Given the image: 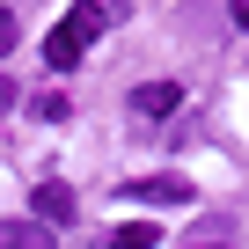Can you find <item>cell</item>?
Returning <instances> with one entry per match:
<instances>
[{"instance_id":"obj_10","label":"cell","mask_w":249,"mask_h":249,"mask_svg":"<svg viewBox=\"0 0 249 249\" xmlns=\"http://www.w3.org/2000/svg\"><path fill=\"white\" fill-rule=\"evenodd\" d=\"M227 15H234V30H249V0H227Z\"/></svg>"},{"instance_id":"obj_9","label":"cell","mask_w":249,"mask_h":249,"mask_svg":"<svg viewBox=\"0 0 249 249\" xmlns=\"http://www.w3.org/2000/svg\"><path fill=\"white\" fill-rule=\"evenodd\" d=\"M8 110H15V81L0 73V117H8Z\"/></svg>"},{"instance_id":"obj_3","label":"cell","mask_w":249,"mask_h":249,"mask_svg":"<svg viewBox=\"0 0 249 249\" xmlns=\"http://www.w3.org/2000/svg\"><path fill=\"white\" fill-rule=\"evenodd\" d=\"M176 103H183L176 81H140V88H132V117H169Z\"/></svg>"},{"instance_id":"obj_1","label":"cell","mask_w":249,"mask_h":249,"mask_svg":"<svg viewBox=\"0 0 249 249\" xmlns=\"http://www.w3.org/2000/svg\"><path fill=\"white\" fill-rule=\"evenodd\" d=\"M88 37H95V15H88V0H73V8L52 22V37H44V66L52 73H73L81 52H88Z\"/></svg>"},{"instance_id":"obj_6","label":"cell","mask_w":249,"mask_h":249,"mask_svg":"<svg viewBox=\"0 0 249 249\" xmlns=\"http://www.w3.org/2000/svg\"><path fill=\"white\" fill-rule=\"evenodd\" d=\"M110 249H161V227H154V220H132V227L110 234Z\"/></svg>"},{"instance_id":"obj_4","label":"cell","mask_w":249,"mask_h":249,"mask_svg":"<svg viewBox=\"0 0 249 249\" xmlns=\"http://www.w3.org/2000/svg\"><path fill=\"white\" fill-rule=\"evenodd\" d=\"M30 205H37V220H44V227H66V220H73V191H66V183H37V191H30Z\"/></svg>"},{"instance_id":"obj_7","label":"cell","mask_w":249,"mask_h":249,"mask_svg":"<svg viewBox=\"0 0 249 249\" xmlns=\"http://www.w3.org/2000/svg\"><path fill=\"white\" fill-rule=\"evenodd\" d=\"M15 44H22V22H15V8H0V59H8Z\"/></svg>"},{"instance_id":"obj_8","label":"cell","mask_w":249,"mask_h":249,"mask_svg":"<svg viewBox=\"0 0 249 249\" xmlns=\"http://www.w3.org/2000/svg\"><path fill=\"white\" fill-rule=\"evenodd\" d=\"M183 249H234V242H227V227H213V234H205V227H198V234H191V242H183Z\"/></svg>"},{"instance_id":"obj_5","label":"cell","mask_w":249,"mask_h":249,"mask_svg":"<svg viewBox=\"0 0 249 249\" xmlns=\"http://www.w3.org/2000/svg\"><path fill=\"white\" fill-rule=\"evenodd\" d=\"M0 249H59L44 220H0Z\"/></svg>"},{"instance_id":"obj_2","label":"cell","mask_w":249,"mask_h":249,"mask_svg":"<svg viewBox=\"0 0 249 249\" xmlns=\"http://www.w3.org/2000/svg\"><path fill=\"white\" fill-rule=\"evenodd\" d=\"M124 198H140V205H191V183L183 176H140V183H124Z\"/></svg>"}]
</instances>
